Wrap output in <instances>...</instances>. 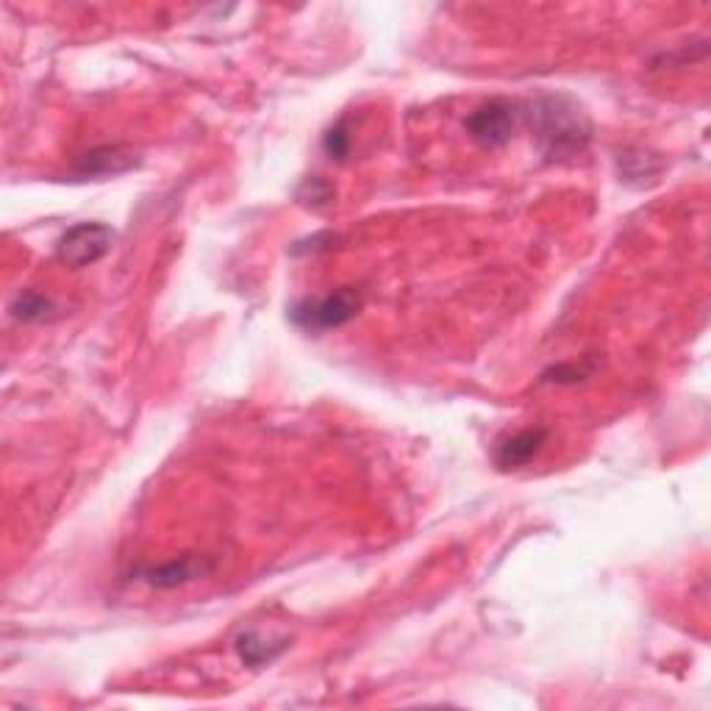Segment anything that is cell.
I'll list each match as a JSON object with an SVG mask.
<instances>
[{
	"instance_id": "4",
	"label": "cell",
	"mask_w": 711,
	"mask_h": 711,
	"mask_svg": "<svg viewBox=\"0 0 711 711\" xmlns=\"http://www.w3.org/2000/svg\"><path fill=\"white\" fill-rule=\"evenodd\" d=\"M517 122H520V106L511 103V100L494 98L489 100V103L478 106V109L467 117L464 128L478 144H483V148H500V144H505L514 137Z\"/></svg>"
},
{
	"instance_id": "3",
	"label": "cell",
	"mask_w": 711,
	"mask_h": 711,
	"mask_svg": "<svg viewBox=\"0 0 711 711\" xmlns=\"http://www.w3.org/2000/svg\"><path fill=\"white\" fill-rule=\"evenodd\" d=\"M114 242V231L103 222H78V226L67 228L56 242V256L61 264L81 270V267L94 264L103 259Z\"/></svg>"
},
{
	"instance_id": "5",
	"label": "cell",
	"mask_w": 711,
	"mask_h": 711,
	"mask_svg": "<svg viewBox=\"0 0 711 711\" xmlns=\"http://www.w3.org/2000/svg\"><path fill=\"white\" fill-rule=\"evenodd\" d=\"M206 572H211V561H206L203 555L183 553L178 559L164 561V564L144 567V570H139V578L153 589H176L194 581V578H203Z\"/></svg>"
},
{
	"instance_id": "7",
	"label": "cell",
	"mask_w": 711,
	"mask_h": 711,
	"mask_svg": "<svg viewBox=\"0 0 711 711\" xmlns=\"http://www.w3.org/2000/svg\"><path fill=\"white\" fill-rule=\"evenodd\" d=\"M548 442V431L544 428H525V431L514 433L505 442L498 444V453H494V461H498L500 470H517V467H525L533 455L542 450V444Z\"/></svg>"
},
{
	"instance_id": "11",
	"label": "cell",
	"mask_w": 711,
	"mask_h": 711,
	"mask_svg": "<svg viewBox=\"0 0 711 711\" xmlns=\"http://www.w3.org/2000/svg\"><path fill=\"white\" fill-rule=\"evenodd\" d=\"M322 150L328 153V159L333 161H342L348 159L350 153V133L348 128H344V122H339V126H333L331 131L322 137Z\"/></svg>"
},
{
	"instance_id": "8",
	"label": "cell",
	"mask_w": 711,
	"mask_h": 711,
	"mask_svg": "<svg viewBox=\"0 0 711 711\" xmlns=\"http://www.w3.org/2000/svg\"><path fill=\"white\" fill-rule=\"evenodd\" d=\"M233 648H237L239 659L248 667H264L270 661H276L283 650L289 648V639L281 637H264L261 631L250 628V631H242L237 639H233Z\"/></svg>"
},
{
	"instance_id": "10",
	"label": "cell",
	"mask_w": 711,
	"mask_h": 711,
	"mask_svg": "<svg viewBox=\"0 0 711 711\" xmlns=\"http://www.w3.org/2000/svg\"><path fill=\"white\" fill-rule=\"evenodd\" d=\"M333 198V187L326 181V178H306L298 189V200L303 206H311V209H320L328 200Z\"/></svg>"
},
{
	"instance_id": "12",
	"label": "cell",
	"mask_w": 711,
	"mask_h": 711,
	"mask_svg": "<svg viewBox=\"0 0 711 711\" xmlns=\"http://www.w3.org/2000/svg\"><path fill=\"white\" fill-rule=\"evenodd\" d=\"M592 372V367H578V364H559V367H550L548 372H542L544 381H553V383H578Z\"/></svg>"
},
{
	"instance_id": "6",
	"label": "cell",
	"mask_w": 711,
	"mask_h": 711,
	"mask_svg": "<svg viewBox=\"0 0 711 711\" xmlns=\"http://www.w3.org/2000/svg\"><path fill=\"white\" fill-rule=\"evenodd\" d=\"M139 164L137 153L120 144H100V148L87 150L81 159L76 161L78 178H111L122 176V172L133 170Z\"/></svg>"
},
{
	"instance_id": "9",
	"label": "cell",
	"mask_w": 711,
	"mask_h": 711,
	"mask_svg": "<svg viewBox=\"0 0 711 711\" xmlns=\"http://www.w3.org/2000/svg\"><path fill=\"white\" fill-rule=\"evenodd\" d=\"M53 300L48 298V294L37 292V289H26V292H20L14 298V303H11V317L20 322H39L44 320V317H50V311H53Z\"/></svg>"
},
{
	"instance_id": "1",
	"label": "cell",
	"mask_w": 711,
	"mask_h": 711,
	"mask_svg": "<svg viewBox=\"0 0 711 711\" xmlns=\"http://www.w3.org/2000/svg\"><path fill=\"white\" fill-rule=\"evenodd\" d=\"M531 128L539 148L548 159H567L587 148L589 120L581 106L572 103L564 94H542L531 103Z\"/></svg>"
},
{
	"instance_id": "2",
	"label": "cell",
	"mask_w": 711,
	"mask_h": 711,
	"mask_svg": "<svg viewBox=\"0 0 711 711\" xmlns=\"http://www.w3.org/2000/svg\"><path fill=\"white\" fill-rule=\"evenodd\" d=\"M361 309V294L356 289L342 287L322 298H306L289 309V320L303 331H331L353 320Z\"/></svg>"
}]
</instances>
